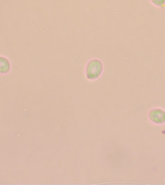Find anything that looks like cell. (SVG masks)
Segmentation results:
<instances>
[{
	"mask_svg": "<svg viewBox=\"0 0 165 185\" xmlns=\"http://www.w3.org/2000/svg\"><path fill=\"white\" fill-rule=\"evenodd\" d=\"M102 71V64L98 60H93L88 64L86 69V73L88 78H98Z\"/></svg>",
	"mask_w": 165,
	"mask_h": 185,
	"instance_id": "1",
	"label": "cell"
},
{
	"mask_svg": "<svg viewBox=\"0 0 165 185\" xmlns=\"http://www.w3.org/2000/svg\"><path fill=\"white\" fill-rule=\"evenodd\" d=\"M152 4L157 7H162L165 5V0H150Z\"/></svg>",
	"mask_w": 165,
	"mask_h": 185,
	"instance_id": "2",
	"label": "cell"
}]
</instances>
